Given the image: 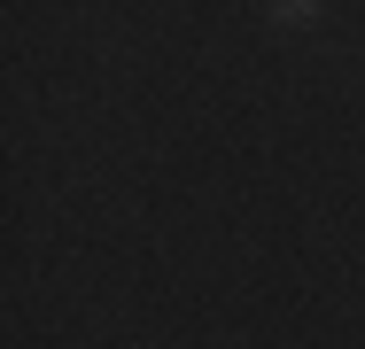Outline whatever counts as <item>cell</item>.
<instances>
[{
	"label": "cell",
	"instance_id": "1",
	"mask_svg": "<svg viewBox=\"0 0 365 349\" xmlns=\"http://www.w3.org/2000/svg\"><path fill=\"white\" fill-rule=\"evenodd\" d=\"M264 16H272L280 31H311V24H319L327 8H319V0H280V8H264Z\"/></svg>",
	"mask_w": 365,
	"mask_h": 349
}]
</instances>
